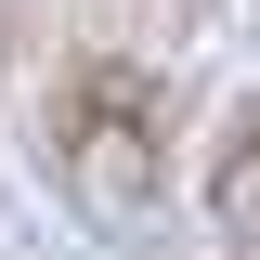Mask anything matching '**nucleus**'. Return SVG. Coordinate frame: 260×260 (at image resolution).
<instances>
[{
    "instance_id": "obj_2",
    "label": "nucleus",
    "mask_w": 260,
    "mask_h": 260,
    "mask_svg": "<svg viewBox=\"0 0 260 260\" xmlns=\"http://www.w3.org/2000/svg\"><path fill=\"white\" fill-rule=\"evenodd\" d=\"M208 234H221V247H260V117L208 156Z\"/></svg>"
},
{
    "instance_id": "obj_3",
    "label": "nucleus",
    "mask_w": 260,
    "mask_h": 260,
    "mask_svg": "<svg viewBox=\"0 0 260 260\" xmlns=\"http://www.w3.org/2000/svg\"><path fill=\"white\" fill-rule=\"evenodd\" d=\"M195 13H208V0H169V26H195Z\"/></svg>"
},
{
    "instance_id": "obj_1",
    "label": "nucleus",
    "mask_w": 260,
    "mask_h": 260,
    "mask_svg": "<svg viewBox=\"0 0 260 260\" xmlns=\"http://www.w3.org/2000/svg\"><path fill=\"white\" fill-rule=\"evenodd\" d=\"M39 143H52V182L78 195V221L104 234H143L169 195V91L117 52H78L39 104Z\"/></svg>"
}]
</instances>
